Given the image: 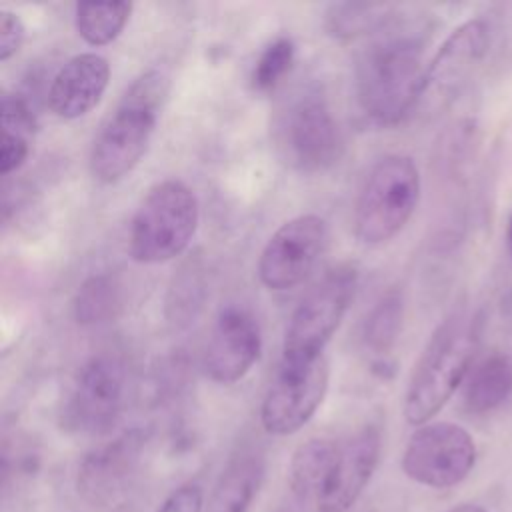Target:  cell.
<instances>
[{
    "instance_id": "obj_1",
    "label": "cell",
    "mask_w": 512,
    "mask_h": 512,
    "mask_svg": "<svg viewBox=\"0 0 512 512\" xmlns=\"http://www.w3.org/2000/svg\"><path fill=\"white\" fill-rule=\"evenodd\" d=\"M426 66L418 32H382L362 50L354 70L356 98L364 114L382 126L402 122L422 100Z\"/></svg>"
},
{
    "instance_id": "obj_2",
    "label": "cell",
    "mask_w": 512,
    "mask_h": 512,
    "mask_svg": "<svg viewBox=\"0 0 512 512\" xmlns=\"http://www.w3.org/2000/svg\"><path fill=\"white\" fill-rule=\"evenodd\" d=\"M168 88V74L150 68L122 94L92 142L90 172L98 182L114 184L140 162L154 136Z\"/></svg>"
},
{
    "instance_id": "obj_3",
    "label": "cell",
    "mask_w": 512,
    "mask_h": 512,
    "mask_svg": "<svg viewBox=\"0 0 512 512\" xmlns=\"http://www.w3.org/2000/svg\"><path fill=\"white\" fill-rule=\"evenodd\" d=\"M476 350V326L466 314L446 318L416 360L406 394L404 418L412 426L428 424L464 384Z\"/></svg>"
},
{
    "instance_id": "obj_4",
    "label": "cell",
    "mask_w": 512,
    "mask_h": 512,
    "mask_svg": "<svg viewBox=\"0 0 512 512\" xmlns=\"http://www.w3.org/2000/svg\"><path fill=\"white\" fill-rule=\"evenodd\" d=\"M272 140L280 160L300 174L324 172L344 152L340 126L318 86H302L280 102Z\"/></svg>"
},
{
    "instance_id": "obj_5",
    "label": "cell",
    "mask_w": 512,
    "mask_h": 512,
    "mask_svg": "<svg viewBox=\"0 0 512 512\" xmlns=\"http://www.w3.org/2000/svg\"><path fill=\"white\" fill-rule=\"evenodd\" d=\"M200 206L194 190L182 180L154 184L136 208L128 252L138 264H162L180 256L196 234Z\"/></svg>"
},
{
    "instance_id": "obj_6",
    "label": "cell",
    "mask_w": 512,
    "mask_h": 512,
    "mask_svg": "<svg viewBox=\"0 0 512 512\" xmlns=\"http://www.w3.org/2000/svg\"><path fill=\"white\" fill-rule=\"evenodd\" d=\"M420 200V172L406 154H388L368 172L354 204V234L366 246L392 240Z\"/></svg>"
},
{
    "instance_id": "obj_7",
    "label": "cell",
    "mask_w": 512,
    "mask_h": 512,
    "mask_svg": "<svg viewBox=\"0 0 512 512\" xmlns=\"http://www.w3.org/2000/svg\"><path fill=\"white\" fill-rule=\"evenodd\" d=\"M358 286V270L338 264L302 298L290 316L280 362L306 364L324 356V348L340 326Z\"/></svg>"
},
{
    "instance_id": "obj_8",
    "label": "cell",
    "mask_w": 512,
    "mask_h": 512,
    "mask_svg": "<svg viewBox=\"0 0 512 512\" xmlns=\"http://www.w3.org/2000/svg\"><path fill=\"white\" fill-rule=\"evenodd\" d=\"M476 444L466 428L454 422L418 426L402 454L404 474L428 488H452L472 472Z\"/></svg>"
},
{
    "instance_id": "obj_9",
    "label": "cell",
    "mask_w": 512,
    "mask_h": 512,
    "mask_svg": "<svg viewBox=\"0 0 512 512\" xmlns=\"http://www.w3.org/2000/svg\"><path fill=\"white\" fill-rule=\"evenodd\" d=\"M126 398L124 364L110 354L92 356L78 372L62 408V426L78 434H106L114 428Z\"/></svg>"
},
{
    "instance_id": "obj_10",
    "label": "cell",
    "mask_w": 512,
    "mask_h": 512,
    "mask_svg": "<svg viewBox=\"0 0 512 512\" xmlns=\"http://www.w3.org/2000/svg\"><path fill=\"white\" fill-rule=\"evenodd\" d=\"M328 360L280 362L260 406L262 428L272 436L298 432L320 408L328 390Z\"/></svg>"
},
{
    "instance_id": "obj_11",
    "label": "cell",
    "mask_w": 512,
    "mask_h": 512,
    "mask_svg": "<svg viewBox=\"0 0 512 512\" xmlns=\"http://www.w3.org/2000/svg\"><path fill=\"white\" fill-rule=\"evenodd\" d=\"M328 240V224L318 214H300L284 222L258 258V278L268 290L284 292L314 270Z\"/></svg>"
},
{
    "instance_id": "obj_12",
    "label": "cell",
    "mask_w": 512,
    "mask_h": 512,
    "mask_svg": "<svg viewBox=\"0 0 512 512\" xmlns=\"http://www.w3.org/2000/svg\"><path fill=\"white\" fill-rule=\"evenodd\" d=\"M260 348L262 336L254 316L240 306H226L210 330L204 348V370L218 384H234L254 366Z\"/></svg>"
},
{
    "instance_id": "obj_13",
    "label": "cell",
    "mask_w": 512,
    "mask_h": 512,
    "mask_svg": "<svg viewBox=\"0 0 512 512\" xmlns=\"http://www.w3.org/2000/svg\"><path fill=\"white\" fill-rule=\"evenodd\" d=\"M144 444V432L134 428L86 454L76 474L78 494L94 506L110 502L138 466Z\"/></svg>"
},
{
    "instance_id": "obj_14",
    "label": "cell",
    "mask_w": 512,
    "mask_h": 512,
    "mask_svg": "<svg viewBox=\"0 0 512 512\" xmlns=\"http://www.w3.org/2000/svg\"><path fill=\"white\" fill-rule=\"evenodd\" d=\"M382 452L378 426H364L340 444L334 472L322 492L318 512H348L372 480Z\"/></svg>"
},
{
    "instance_id": "obj_15",
    "label": "cell",
    "mask_w": 512,
    "mask_h": 512,
    "mask_svg": "<svg viewBox=\"0 0 512 512\" xmlns=\"http://www.w3.org/2000/svg\"><path fill=\"white\" fill-rule=\"evenodd\" d=\"M490 46V28L484 20L472 18L460 24L436 50L426 66L424 96H448L482 62Z\"/></svg>"
},
{
    "instance_id": "obj_16",
    "label": "cell",
    "mask_w": 512,
    "mask_h": 512,
    "mask_svg": "<svg viewBox=\"0 0 512 512\" xmlns=\"http://www.w3.org/2000/svg\"><path fill=\"white\" fill-rule=\"evenodd\" d=\"M110 82V64L96 52L72 56L52 78L48 106L62 120H76L98 106Z\"/></svg>"
},
{
    "instance_id": "obj_17",
    "label": "cell",
    "mask_w": 512,
    "mask_h": 512,
    "mask_svg": "<svg viewBox=\"0 0 512 512\" xmlns=\"http://www.w3.org/2000/svg\"><path fill=\"white\" fill-rule=\"evenodd\" d=\"M340 444L328 438H310L302 442L288 464V486L292 498L308 504L318 502L334 472Z\"/></svg>"
},
{
    "instance_id": "obj_18",
    "label": "cell",
    "mask_w": 512,
    "mask_h": 512,
    "mask_svg": "<svg viewBox=\"0 0 512 512\" xmlns=\"http://www.w3.org/2000/svg\"><path fill=\"white\" fill-rule=\"evenodd\" d=\"M264 478V460L256 452L234 456L214 484L204 512H248Z\"/></svg>"
},
{
    "instance_id": "obj_19",
    "label": "cell",
    "mask_w": 512,
    "mask_h": 512,
    "mask_svg": "<svg viewBox=\"0 0 512 512\" xmlns=\"http://www.w3.org/2000/svg\"><path fill=\"white\" fill-rule=\"evenodd\" d=\"M512 394V358L492 352L472 364L462 384V404L472 414H486Z\"/></svg>"
},
{
    "instance_id": "obj_20",
    "label": "cell",
    "mask_w": 512,
    "mask_h": 512,
    "mask_svg": "<svg viewBox=\"0 0 512 512\" xmlns=\"http://www.w3.org/2000/svg\"><path fill=\"white\" fill-rule=\"evenodd\" d=\"M122 308V286L114 274H94L86 278L74 296V318L82 326H98L118 316Z\"/></svg>"
},
{
    "instance_id": "obj_21",
    "label": "cell",
    "mask_w": 512,
    "mask_h": 512,
    "mask_svg": "<svg viewBox=\"0 0 512 512\" xmlns=\"http://www.w3.org/2000/svg\"><path fill=\"white\" fill-rule=\"evenodd\" d=\"M394 18V12L386 4L374 2H336L330 4L324 16V26L330 36L338 40H350L366 36L378 30H386Z\"/></svg>"
},
{
    "instance_id": "obj_22",
    "label": "cell",
    "mask_w": 512,
    "mask_h": 512,
    "mask_svg": "<svg viewBox=\"0 0 512 512\" xmlns=\"http://www.w3.org/2000/svg\"><path fill=\"white\" fill-rule=\"evenodd\" d=\"M130 14V2H78L74 24L84 42L90 46H106L120 36Z\"/></svg>"
},
{
    "instance_id": "obj_23",
    "label": "cell",
    "mask_w": 512,
    "mask_h": 512,
    "mask_svg": "<svg viewBox=\"0 0 512 512\" xmlns=\"http://www.w3.org/2000/svg\"><path fill=\"white\" fill-rule=\"evenodd\" d=\"M402 316V294L398 290H388L386 294H382L364 322L362 340L366 348L378 356H386L390 348L396 344V338L402 328Z\"/></svg>"
},
{
    "instance_id": "obj_24",
    "label": "cell",
    "mask_w": 512,
    "mask_h": 512,
    "mask_svg": "<svg viewBox=\"0 0 512 512\" xmlns=\"http://www.w3.org/2000/svg\"><path fill=\"white\" fill-rule=\"evenodd\" d=\"M296 56V46L290 38L278 36L270 44L264 46L250 74V84L256 92L268 94L272 92L284 76L290 72Z\"/></svg>"
},
{
    "instance_id": "obj_25",
    "label": "cell",
    "mask_w": 512,
    "mask_h": 512,
    "mask_svg": "<svg viewBox=\"0 0 512 512\" xmlns=\"http://www.w3.org/2000/svg\"><path fill=\"white\" fill-rule=\"evenodd\" d=\"M176 284L172 286V298L168 300V308L174 310L170 316L172 322H190L196 316V308L202 302V284L198 274H192V268L182 270Z\"/></svg>"
},
{
    "instance_id": "obj_26",
    "label": "cell",
    "mask_w": 512,
    "mask_h": 512,
    "mask_svg": "<svg viewBox=\"0 0 512 512\" xmlns=\"http://www.w3.org/2000/svg\"><path fill=\"white\" fill-rule=\"evenodd\" d=\"M0 118L4 132H16L30 138V134L36 130V114L30 108L28 100L20 94L6 92L2 96Z\"/></svg>"
},
{
    "instance_id": "obj_27",
    "label": "cell",
    "mask_w": 512,
    "mask_h": 512,
    "mask_svg": "<svg viewBox=\"0 0 512 512\" xmlns=\"http://www.w3.org/2000/svg\"><path fill=\"white\" fill-rule=\"evenodd\" d=\"M30 144L28 138L16 132L2 130V146H0V174L8 176L16 172L28 158Z\"/></svg>"
},
{
    "instance_id": "obj_28",
    "label": "cell",
    "mask_w": 512,
    "mask_h": 512,
    "mask_svg": "<svg viewBox=\"0 0 512 512\" xmlns=\"http://www.w3.org/2000/svg\"><path fill=\"white\" fill-rule=\"evenodd\" d=\"M156 512H204L202 488L194 482L178 486L168 494Z\"/></svg>"
},
{
    "instance_id": "obj_29",
    "label": "cell",
    "mask_w": 512,
    "mask_h": 512,
    "mask_svg": "<svg viewBox=\"0 0 512 512\" xmlns=\"http://www.w3.org/2000/svg\"><path fill=\"white\" fill-rule=\"evenodd\" d=\"M24 24L18 14L0 10V60H10L24 42Z\"/></svg>"
},
{
    "instance_id": "obj_30",
    "label": "cell",
    "mask_w": 512,
    "mask_h": 512,
    "mask_svg": "<svg viewBox=\"0 0 512 512\" xmlns=\"http://www.w3.org/2000/svg\"><path fill=\"white\" fill-rule=\"evenodd\" d=\"M446 512H488V510L484 506H480V504L466 502V504H458V506H454V508H450Z\"/></svg>"
},
{
    "instance_id": "obj_31",
    "label": "cell",
    "mask_w": 512,
    "mask_h": 512,
    "mask_svg": "<svg viewBox=\"0 0 512 512\" xmlns=\"http://www.w3.org/2000/svg\"><path fill=\"white\" fill-rule=\"evenodd\" d=\"M276 512H306V504H302V502H298V500L292 498L290 504H284V506H282L280 510H276Z\"/></svg>"
},
{
    "instance_id": "obj_32",
    "label": "cell",
    "mask_w": 512,
    "mask_h": 512,
    "mask_svg": "<svg viewBox=\"0 0 512 512\" xmlns=\"http://www.w3.org/2000/svg\"><path fill=\"white\" fill-rule=\"evenodd\" d=\"M506 244H508V252L512 256V216L508 220V230H506Z\"/></svg>"
}]
</instances>
